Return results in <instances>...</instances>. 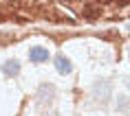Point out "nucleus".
Listing matches in <instances>:
<instances>
[{"label": "nucleus", "instance_id": "nucleus-3", "mask_svg": "<svg viewBox=\"0 0 130 116\" xmlns=\"http://www.w3.org/2000/svg\"><path fill=\"white\" fill-rule=\"evenodd\" d=\"M29 59L33 64H42V62H46L48 59V50L44 46H33L31 50H29Z\"/></svg>", "mask_w": 130, "mask_h": 116}, {"label": "nucleus", "instance_id": "nucleus-9", "mask_svg": "<svg viewBox=\"0 0 130 116\" xmlns=\"http://www.w3.org/2000/svg\"><path fill=\"white\" fill-rule=\"evenodd\" d=\"M128 28H130V24H128Z\"/></svg>", "mask_w": 130, "mask_h": 116}, {"label": "nucleus", "instance_id": "nucleus-4", "mask_svg": "<svg viewBox=\"0 0 130 116\" xmlns=\"http://www.w3.org/2000/svg\"><path fill=\"white\" fill-rule=\"evenodd\" d=\"M55 68H57L60 75H69L71 70H73V66H71V59H69V57L57 55V57H55Z\"/></svg>", "mask_w": 130, "mask_h": 116}, {"label": "nucleus", "instance_id": "nucleus-5", "mask_svg": "<svg viewBox=\"0 0 130 116\" xmlns=\"http://www.w3.org/2000/svg\"><path fill=\"white\" fill-rule=\"evenodd\" d=\"M2 70H5V75H9V77L18 75V72H20V62H18V59H7V62L2 64Z\"/></svg>", "mask_w": 130, "mask_h": 116}, {"label": "nucleus", "instance_id": "nucleus-7", "mask_svg": "<svg viewBox=\"0 0 130 116\" xmlns=\"http://www.w3.org/2000/svg\"><path fill=\"white\" fill-rule=\"evenodd\" d=\"M97 2H99V5H108L110 0H97Z\"/></svg>", "mask_w": 130, "mask_h": 116}, {"label": "nucleus", "instance_id": "nucleus-8", "mask_svg": "<svg viewBox=\"0 0 130 116\" xmlns=\"http://www.w3.org/2000/svg\"><path fill=\"white\" fill-rule=\"evenodd\" d=\"M128 88H130V79H128Z\"/></svg>", "mask_w": 130, "mask_h": 116}, {"label": "nucleus", "instance_id": "nucleus-2", "mask_svg": "<svg viewBox=\"0 0 130 116\" xmlns=\"http://www.w3.org/2000/svg\"><path fill=\"white\" fill-rule=\"evenodd\" d=\"M38 99H40L42 103H51L55 99V88L51 83H42L40 88H38Z\"/></svg>", "mask_w": 130, "mask_h": 116}, {"label": "nucleus", "instance_id": "nucleus-1", "mask_svg": "<svg viewBox=\"0 0 130 116\" xmlns=\"http://www.w3.org/2000/svg\"><path fill=\"white\" fill-rule=\"evenodd\" d=\"M110 92H112V88H110V83L106 79H99V81L93 83V96H95V101L106 103L110 99Z\"/></svg>", "mask_w": 130, "mask_h": 116}, {"label": "nucleus", "instance_id": "nucleus-6", "mask_svg": "<svg viewBox=\"0 0 130 116\" xmlns=\"http://www.w3.org/2000/svg\"><path fill=\"white\" fill-rule=\"evenodd\" d=\"M115 105H117V112L126 114V112L130 109V99H128L126 94H119V96H117V103H115Z\"/></svg>", "mask_w": 130, "mask_h": 116}]
</instances>
